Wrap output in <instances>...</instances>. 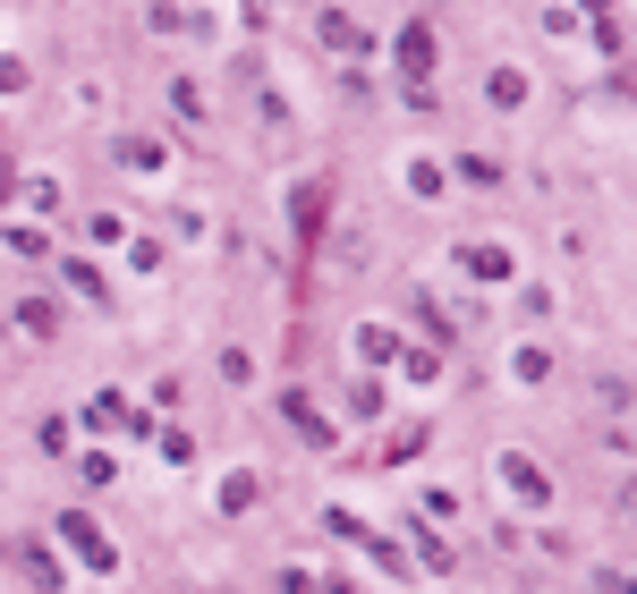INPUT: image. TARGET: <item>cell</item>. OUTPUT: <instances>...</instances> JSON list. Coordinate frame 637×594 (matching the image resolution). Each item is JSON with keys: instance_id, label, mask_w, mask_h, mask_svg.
I'll return each instance as SVG.
<instances>
[{"instance_id": "cell-1", "label": "cell", "mask_w": 637, "mask_h": 594, "mask_svg": "<svg viewBox=\"0 0 637 594\" xmlns=\"http://www.w3.org/2000/svg\"><path fill=\"white\" fill-rule=\"evenodd\" d=\"M502 484H510L518 501H527V509H544V475L527 468V459H502Z\"/></svg>"}, {"instance_id": "cell-2", "label": "cell", "mask_w": 637, "mask_h": 594, "mask_svg": "<svg viewBox=\"0 0 637 594\" xmlns=\"http://www.w3.org/2000/svg\"><path fill=\"white\" fill-rule=\"evenodd\" d=\"M68 543H77V552H86V561H94V569H111V543H102V535L86 527V518H68Z\"/></svg>"}]
</instances>
